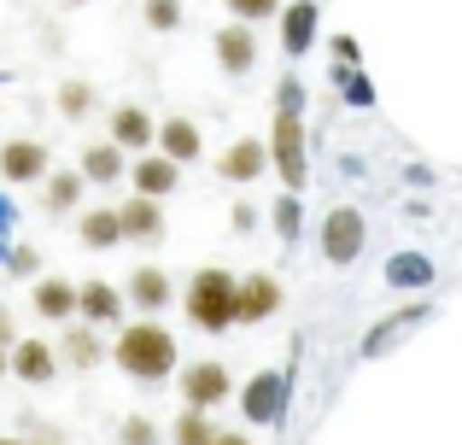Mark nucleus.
Instances as JSON below:
<instances>
[{
    "instance_id": "1",
    "label": "nucleus",
    "mask_w": 462,
    "mask_h": 445,
    "mask_svg": "<svg viewBox=\"0 0 462 445\" xmlns=\"http://www.w3.org/2000/svg\"><path fill=\"white\" fill-rule=\"evenodd\" d=\"M112 364L124 369L129 381H164V375L181 369V346L158 317H141V322H124V329H117Z\"/></svg>"
},
{
    "instance_id": "2",
    "label": "nucleus",
    "mask_w": 462,
    "mask_h": 445,
    "mask_svg": "<svg viewBox=\"0 0 462 445\" xmlns=\"http://www.w3.org/2000/svg\"><path fill=\"white\" fill-rule=\"evenodd\" d=\"M181 311H188L193 329L205 334H223L240 322V275L217 270V264H205V270L188 275V287H181Z\"/></svg>"
},
{
    "instance_id": "3",
    "label": "nucleus",
    "mask_w": 462,
    "mask_h": 445,
    "mask_svg": "<svg viewBox=\"0 0 462 445\" xmlns=\"http://www.w3.org/2000/svg\"><path fill=\"white\" fill-rule=\"evenodd\" d=\"M176 393H181V404H193V411H217V404L235 393V375H228V364H217V357H199V364L176 369Z\"/></svg>"
},
{
    "instance_id": "4",
    "label": "nucleus",
    "mask_w": 462,
    "mask_h": 445,
    "mask_svg": "<svg viewBox=\"0 0 462 445\" xmlns=\"http://www.w3.org/2000/svg\"><path fill=\"white\" fill-rule=\"evenodd\" d=\"M270 159L282 171V182L305 188V112H275V135H270Z\"/></svg>"
},
{
    "instance_id": "5",
    "label": "nucleus",
    "mask_w": 462,
    "mask_h": 445,
    "mask_svg": "<svg viewBox=\"0 0 462 445\" xmlns=\"http://www.w3.org/2000/svg\"><path fill=\"white\" fill-rule=\"evenodd\" d=\"M240 411H246L252 428L282 422V411H287V375H282V369H263V375H252L246 393H240Z\"/></svg>"
},
{
    "instance_id": "6",
    "label": "nucleus",
    "mask_w": 462,
    "mask_h": 445,
    "mask_svg": "<svg viewBox=\"0 0 462 445\" xmlns=\"http://www.w3.org/2000/svg\"><path fill=\"white\" fill-rule=\"evenodd\" d=\"M363 235H369L363 211H357V206H334V211H328V223H322V252H328V264H351V258L363 252Z\"/></svg>"
},
{
    "instance_id": "7",
    "label": "nucleus",
    "mask_w": 462,
    "mask_h": 445,
    "mask_svg": "<svg viewBox=\"0 0 462 445\" xmlns=\"http://www.w3.org/2000/svg\"><path fill=\"white\" fill-rule=\"evenodd\" d=\"M106 135L124 153H152L158 147V124H152L147 106H112V112H106Z\"/></svg>"
},
{
    "instance_id": "8",
    "label": "nucleus",
    "mask_w": 462,
    "mask_h": 445,
    "mask_svg": "<svg viewBox=\"0 0 462 445\" xmlns=\"http://www.w3.org/2000/svg\"><path fill=\"white\" fill-rule=\"evenodd\" d=\"M124 293H129V305H135L141 317H158L164 305H176V299H181L176 282H170L158 264H135V270H129V282H124Z\"/></svg>"
},
{
    "instance_id": "9",
    "label": "nucleus",
    "mask_w": 462,
    "mask_h": 445,
    "mask_svg": "<svg viewBox=\"0 0 462 445\" xmlns=\"http://www.w3.org/2000/svg\"><path fill=\"white\" fill-rule=\"evenodd\" d=\"M47 176H53V164H47L42 141H6L0 147V182L30 188V182H47Z\"/></svg>"
},
{
    "instance_id": "10",
    "label": "nucleus",
    "mask_w": 462,
    "mask_h": 445,
    "mask_svg": "<svg viewBox=\"0 0 462 445\" xmlns=\"http://www.w3.org/2000/svg\"><path fill=\"white\" fill-rule=\"evenodd\" d=\"M217 65L228 70V77H246L252 65H258V23H223V30H217Z\"/></svg>"
},
{
    "instance_id": "11",
    "label": "nucleus",
    "mask_w": 462,
    "mask_h": 445,
    "mask_svg": "<svg viewBox=\"0 0 462 445\" xmlns=\"http://www.w3.org/2000/svg\"><path fill=\"white\" fill-rule=\"evenodd\" d=\"M129 182H135V194H147V199H164V194H176V182H181V164L170 159V153H141L135 164H129Z\"/></svg>"
},
{
    "instance_id": "12",
    "label": "nucleus",
    "mask_w": 462,
    "mask_h": 445,
    "mask_svg": "<svg viewBox=\"0 0 462 445\" xmlns=\"http://www.w3.org/2000/svg\"><path fill=\"white\" fill-rule=\"evenodd\" d=\"M270 141H252V135H240L235 147L223 153V159H217V176H223V182H258L263 171H270Z\"/></svg>"
},
{
    "instance_id": "13",
    "label": "nucleus",
    "mask_w": 462,
    "mask_h": 445,
    "mask_svg": "<svg viewBox=\"0 0 462 445\" xmlns=\"http://www.w3.org/2000/svg\"><path fill=\"white\" fill-rule=\"evenodd\" d=\"M59 364H65V357H59L53 340H18L12 346V375L30 381V387H47V381L59 375Z\"/></svg>"
},
{
    "instance_id": "14",
    "label": "nucleus",
    "mask_w": 462,
    "mask_h": 445,
    "mask_svg": "<svg viewBox=\"0 0 462 445\" xmlns=\"http://www.w3.org/2000/svg\"><path fill=\"white\" fill-rule=\"evenodd\" d=\"M124 305H129L124 287H112V282H77V317L94 322V329L117 322V317H124Z\"/></svg>"
},
{
    "instance_id": "15",
    "label": "nucleus",
    "mask_w": 462,
    "mask_h": 445,
    "mask_svg": "<svg viewBox=\"0 0 462 445\" xmlns=\"http://www.w3.org/2000/svg\"><path fill=\"white\" fill-rule=\"evenodd\" d=\"M53 346H59V357H65V369H100L106 352H112L94 322H65V340H53Z\"/></svg>"
},
{
    "instance_id": "16",
    "label": "nucleus",
    "mask_w": 462,
    "mask_h": 445,
    "mask_svg": "<svg viewBox=\"0 0 462 445\" xmlns=\"http://www.w3.org/2000/svg\"><path fill=\"white\" fill-rule=\"evenodd\" d=\"M275 311H282V282L270 270L240 275V322H270Z\"/></svg>"
},
{
    "instance_id": "17",
    "label": "nucleus",
    "mask_w": 462,
    "mask_h": 445,
    "mask_svg": "<svg viewBox=\"0 0 462 445\" xmlns=\"http://www.w3.org/2000/svg\"><path fill=\"white\" fill-rule=\"evenodd\" d=\"M30 305H35L42 322H70L77 317V282H65V275H35Z\"/></svg>"
},
{
    "instance_id": "18",
    "label": "nucleus",
    "mask_w": 462,
    "mask_h": 445,
    "mask_svg": "<svg viewBox=\"0 0 462 445\" xmlns=\"http://www.w3.org/2000/svg\"><path fill=\"white\" fill-rule=\"evenodd\" d=\"M117 211H124V240H135V246H158V240H164V211H158V199L129 194Z\"/></svg>"
},
{
    "instance_id": "19",
    "label": "nucleus",
    "mask_w": 462,
    "mask_h": 445,
    "mask_svg": "<svg viewBox=\"0 0 462 445\" xmlns=\"http://www.w3.org/2000/svg\"><path fill=\"white\" fill-rule=\"evenodd\" d=\"M77 171L88 176V182L112 188V182H124V176H129V153L106 135V141H94V147H82V164H77Z\"/></svg>"
},
{
    "instance_id": "20",
    "label": "nucleus",
    "mask_w": 462,
    "mask_h": 445,
    "mask_svg": "<svg viewBox=\"0 0 462 445\" xmlns=\"http://www.w3.org/2000/svg\"><path fill=\"white\" fill-rule=\"evenodd\" d=\"M77 240L88 252H112L117 240H124V211H117V206H88L77 218Z\"/></svg>"
},
{
    "instance_id": "21",
    "label": "nucleus",
    "mask_w": 462,
    "mask_h": 445,
    "mask_svg": "<svg viewBox=\"0 0 462 445\" xmlns=\"http://www.w3.org/2000/svg\"><path fill=\"white\" fill-rule=\"evenodd\" d=\"M158 153H170L176 164L205 159V135H199V124H193V117H164V124H158Z\"/></svg>"
},
{
    "instance_id": "22",
    "label": "nucleus",
    "mask_w": 462,
    "mask_h": 445,
    "mask_svg": "<svg viewBox=\"0 0 462 445\" xmlns=\"http://www.w3.org/2000/svg\"><path fill=\"white\" fill-rule=\"evenodd\" d=\"M310 42H316V0H293V6H282V47H287V59H299Z\"/></svg>"
},
{
    "instance_id": "23",
    "label": "nucleus",
    "mask_w": 462,
    "mask_h": 445,
    "mask_svg": "<svg viewBox=\"0 0 462 445\" xmlns=\"http://www.w3.org/2000/svg\"><path fill=\"white\" fill-rule=\"evenodd\" d=\"M82 188H88V176H82V171H53L42 182V206L53 211V218H65V211L82 206Z\"/></svg>"
},
{
    "instance_id": "24",
    "label": "nucleus",
    "mask_w": 462,
    "mask_h": 445,
    "mask_svg": "<svg viewBox=\"0 0 462 445\" xmlns=\"http://www.w3.org/2000/svg\"><path fill=\"white\" fill-rule=\"evenodd\" d=\"M223 440V428L211 422V411H193V404H181V416L170 422V445H217Z\"/></svg>"
},
{
    "instance_id": "25",
    "label": "nucleus",
    "mask_w": 462,
    "mask_h": 445,
    "mask_svg": "<svg viewBox=\"0 0 462 445\" xmlns=\"http://www.w3.org/2000/svg\"><path fill=\"white\" fill-rule=\"evenodd\" d=\"M59 117H70V124H82V117H94V82H82V77H65L59 82Z\"/></svg>"
},
{
    "instance_id": "26",
    "label": "nucleus",
    "mask_w": 462,
    "mask_h": 445,
    "mask_svg": "<svg viewBox=\"0 0 462 445\" xmlns=\"http://www.w3.org/2000/svg\"><path fill=\"white\" fill-rule=\"evenodd\" d=\"M421 317H428V305H410V311H398V317H386L381 329H374L369 340H363V352H386V346H393V340H398L404 329H416Z\"/></svg>"
},
{
    "instance_id": "27",
    "label": "nucleus",
    "mask_w": 462,
    "mask_h": 445,
    "mask_svg": "<svg viewBox=\"0 0 462 445\" xmlns=\"http://www.w3.org/2000/svg\"><path fill=\"white\" fill-rule=\"evenodd\" d=\"M299 228H305V206H299V194L287 188V194L275 199V235H282V240H299Z\"/></svg>"
},
{
    "instance_id": "28",
    "label": "nucleus",
    "mask_w": 462,
    "mask_h": 445,
    "mask_svg": "<svg viewBox=\"0 0 462 445\" xmlns=\"http://www.w3.org/2000/svg\"><path fill=\"white\" fill-rule=\"evenodd\" d=\"M428 258H393V264H386V282H393V287H421V282H428Z\"/></svg>"
},
{
    "instance_id": "29",
    "label": "nucleus",
    "mask_w": 462,
    "mask_h": 445,
    "mask_svg": "<svg viewBox=\"0 0 462 445\" xmlns=\"http://www.w3.org/2000/svg\"><path fill=\"white\" fill-rule=\"evenodd\" d=\"M117 445H158V422L152 416H124L117 422Z\"/></svg>"
},
{
    "instance_id": "30",
    "label": "nucleus",
    "mask_w": 462,
    "mask_h": 445,
    "mask_svg": "<svg viewBox=\"0 0 462 445\" xmlns=\"http://www.w3.org/2000/svg\"><path fill=\"white\" fill-rule=\"evenodd\" d=\"M141 12H147V23H152L158 35L181 30V0H147V6H141Z\"/></svg>"
},
{
    "instance_id": "31",
    "label": "nucleus",
    "mask_w": 462,
    "mask_h": 445,
    "mask_svg": "<svg viewBox=\"0 0 462 445\" xmlns=\"http://www.w3.org/2000/svg\"><path fill=\"white\" fill-rule=\"evenodd\" d=\"M240 23H263V18H282V0H223Z\"/></svg>"
},
{
    "instance_id": "32",
    "label": "nucleus",
    "mask_w": 462,
    "mask_h": 445,
    "mask_svg": "<svg viewBox=\"0 0 462 445\" xmlns=\"http://www.w3.org/2000/svg\"><path fill=\"white\" fill-rule=\"evenodd\" d=\"M6 270L12 275H42V252H35V246H12L6 252Z\"/></svg>"
},
{
    "instance_id": "33",
    "label": "nucleus",
    "mask_w": 462,
    "mask_h": 445,
    "mask_svg": "<svg viewBox=\"0 0 462 445\" xmlns=\"http://www.w3.org/2000/svg\"><path fill=\"white\" fill-rule=\"evenodd\" d=\"M275 112H305V88H299V77H282V88H275Z\"/></svg>"
},
{
    "instance_id": "34",
    "label": "nucleus",
    "mask_w": 462,
    "mask_h": 445,
    "mask_svg": "<svg viewBox=\"0 0 462 445\" xmlns=\"http://www.w3.org/2000/svg\"><path fill=\"white\" fill-rule=\"evenodd\" d=\"M334 59L339 65H357V42H351V35H334Z\"/></svg>"
},
{
    "instance_id": "35",
    "label": "nucleus",
    "mask_w": 462,
    "mask_h": 445,
    "mask_svg": "<svg viewBox=\"0 0 462 445\" xmlns=\"http://www.w3.org/2000/svg\"><path fill=\"white\" fill-rule=\"evenodd\" d=\"M228 223H235L240 235H246V228H258V211H252V206H235V218H228Z\"/></svg>"
},
{
    "instance_id": "36",
    "label": "nucleus",
    "mask_w": 462,
    "mask_h": 445,
    "mask_svg": "<svg viewBox=\"0 0 462 445\" xmlns=\"http://www.w3.org/2000/svg\"><path fill=\"white\" fill-rule=\"evenodd\" d=\"M0 340H12V346H18V329H12V311H6V305H0Z\"/></svg>"
},
{
    "instance_id": "37",
    "label": "nucleus",
    "mask_w": 462,
    "mask_h": 445,
    "mask_svg": "<svg viewBox=\"0 0 462 445\" xmlns=\"http://www.w3.org/2000/svg\"><path fill=\"white\" fill-rule=\"evenodd\" d=\"M0 375H12V340H0Z\"/></svg>"
},
{
    "instance_id": "38",
    "label": "nucleus",
    "mask_w": 462,
    "mask_h": 445,
    "mask_svg": "<svg viewBox=\"0 0 462 445\" xmlns=\"http://www.w3.org/2000/svg\"><path fill=\"white\" fill-rule=\"evenodd\" d=\"M217 445H252V440H246V434H223Z\"/></svg>"
},
{
    "instance_id": "39",
    "label": "nucleus",
    "mask_w": 462,
    "mask_h": 445,
    "mask_svg": "<svg viewBox=\"0 0 462 445\" xmlns=\"http://www.w3.org/2000/svg\"><path fill=\"white\" fill-rule=\"evenodd\" d=\"M35 445H59V440H53V434H42V440H35Z\"/></svg>"
},
{
    "instance_id": "40",
    "label": "nucleus",
    "mask_w": 462,
    "mask_h": 445,
    "mask_svg": "<svg viewBox=\"0 0 462 445\" xmlns=\"http://www.w3.org/2000/svg\"><path fill=\"white\" fill-rule=\"evenodd\" d=\"M0 445H23V440H12V434H0Z\"/></svg>"
},
{
    "instance_id": "41",
    "label": "nucleus",
    "mask_w": 462,
    "mask_h": 445,
    "mask_svg": "<svg viewBox=\"0 0 462 445\" xmlns=\"http://www.w3.org/2000/svg\"><path fill=\"white\" fill-rule=\"evenodd\" d=\"M65 6H88V0H65Z\"/></svg>"
}]
</instances>
